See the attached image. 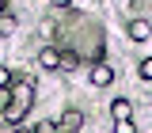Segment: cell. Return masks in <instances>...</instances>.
Wrapping results in <instances>:
<instances>
[{
    "instance_id": "1",
    "label": "cell",
    "mask_w": 152,
    "mask_h": 133,
    "mask_svg": "<svg viewBox=\"0 0 152 133\" xmlns=\"http://www.w3.org/2000/svg\"><path fill=\"white\" fill-rule=\"evenodd\" d=\"M31 103H34V80L19 76L15 84H12V99L4 103V122L19 126V122L27 118V110H31Z\"/></svg>"
},
{
    "instance_id": "2",
    "label": "cell",
    "mask_w": 152,
    "mask_h": 133,
    "mask_svg": "<svg viewBox=\"0 0 152 133\" xmlns=\"http://www.w3.org/2000/svg\"><path fill=\"white\" fill-rule=\"evenodd\" d=\"M91 84H95V88H110V84H114V69L103 65V61L91 65Z\"/></svg>"
},
{
    "instance_id": "3",
    "label": "cell",
    "mask_w": 152,
    "mask_h": 133,
    "mask_svg": "<svg viewBox=\"0 0 152 133\" xmlns=\"http://www.w3.org/2000/svg\"><path fill=\"white\" fill-rule=\"evenodd\" d=\"M38 65H42L46 72H53V69H61V53H57L53 46H46V50L38 53Z\"/></svg>"
},
{
    "instance_id": "4",
    "label": "cell",
    "mask_w": 152,
    "mask_h": 133,
    "mask_svg": "<svg viewBox=\"0 0 152 133\" xmlns=\"http://www.w3.org/2000/svg\"><path fill=\"white\" fill-rule=\"evenodd\" d=\"M80 126H84V114H80V110H65V114H61V126H57V129H65V133H76Z\"/></svg>"
},
{
    "instance_id": "5",
    "label": "cell",
    "mask_w": 152,
    "mask_h": 133,
    "mask_svg": "<svg viewBox=\"0 0 152 133\" xmlns=\"http://www.w3.org/2000/svg\"><path fill=\"white\" fill-rule=\"evenodd\" d=\"M110 118H114V122L133 118V103H129V99H114V103H110Z\"/></svg>"
},
{
    "instance_id": "6",
    "label": "cell",
    "mask_w": 152,
    "mask_h": 133,
    "mask_svg": "<svg viewBox=\"0 0 152 133\" xmlns=\"http://www.w3.org/2000/svg\"><path fill=\"white\" fill-rule=\"evenodd\" d=\"M148 34H152V27L145 23V19H129V38L133 42H145Z\"/></svg>"
},
{
    "instance_id": "7",
    "label": "cell",
    "mask_w": 152,
    "mask_h": 133,
    "mask_svg": "<svg viewBox=\"0 0 152 133\" xmlns=\"http://www.w3.org/2000/svg\"><path fill=\"white\" fill-rule=\"evenodd\" d=\"M12 84H15V72H12L8 65H0V91H4V88H12Z\"/></svg>"
},
{
    "instance_id": "8",
    "label": "cell",
    "mask_w": 152,
    "mask_h": 133,
    "mask_svg": "<svg viewBox=\"0 0 152 133\" xmlns=\"http://www.w3.org/2000/svg\"><path fill=\"white\" fill-rule=\"evenodd\" d=\"M114 133H137L133 118H122V122H114Z\"/></svg>"
},
{
    "instance_id": "9",
    "label": "cell",
    "mask_w": 152,
    "mask_h": 133,
    "mask_svg": "<svg viewBox=\"0 0 152 133\" xmlns=\"http://www.w3.org/2000/svg\"><path fill=\"white\" fill-rule=\"evenodd\" d=\"M141 80H152V57L141 61Z\"/></svg>"
},
{
    "instance_id": "10",
    "label": "cell",
    "mask_w": 152,
    "mask_h": 133,
    "mask_svg": "<svg viewBox=\"0 0 152 133\" xmlns=\"http://www.w3.org/2000/svg\"><path fill=\"white\" fill-rule=\"evenodd\" d=\"M50 4H53V8H69L72 0H50Z\"/></svg>"
},
{
    "instance_id": "11",
    "label": "cell",
    "mask_w": 152,
    "mask_h": 133,
    "mask_svg": "<svg viewBox=\"0 0 152 133\" xmlns=\"http://www.w3.org/2000/svg\"><path fill=\"white\" fill-rule=\"evenodd\" d=\"M4 12H8V0H0V15H4Z\"/></svg>"
},
{
    "instance_id": "12",
    "label": "cell",
    "mask_w": 152,
    "mask_h": 133,
    "mask_svg": "<svg viewBox=\"0 0 152 133\" xmlns=\"http://www.w3.org/2000/svg\"><path fill=\"white\" fill-rule=\"evenodd\" d=\"M12 133H27V129H19V126H15V129H12Z\"/></svg>"
}]
</instances>
